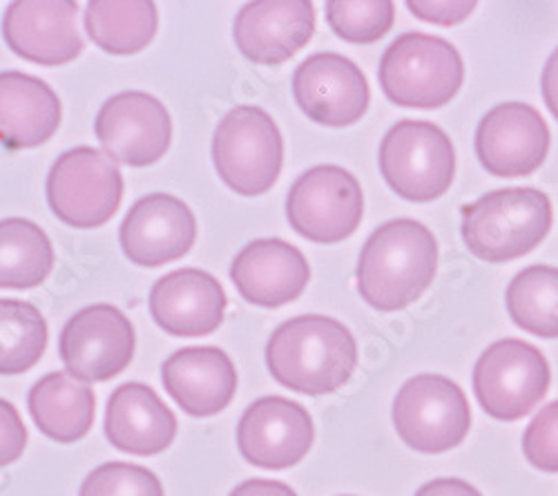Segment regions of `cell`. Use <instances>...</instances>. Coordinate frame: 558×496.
<instances>
[{
    "instance_id": "obj_1",
    "label": "cell",
    "mask_w": 558,
    "mask_h": 496,
    "mask_svg": "<svg viewBox=\"0 0 558 496\" xmlns=\"http://www.w3.org/2000/svg\"><path fill=\"white\" fill-rule=\"evenodd\" d=\"M438 242L423 221L391 219L371 233L357 259V293L376 311L411 306L432 287Z\"/></svg>"
},
{
    "instance_id": "obj_2",
    "label": "cell",
    "mask_w": 558,
    "mask_h": 496,
    "mask_svg": "<svg viewBox=\"0 0 558 496\" xmlns=\"http://www.w3.org/2000/svg\"><path fill=\"white\" fill-rule=\"evenodd\" d=\"M266 365L270 376L291 391L333 394L351 380L357 367V342L336 318L298 315L268 338Z\"/></svg>"
},
{
    "instance_id": "obj_3",
    "label": "cell",
    "mask_w": 558,
    "mask_h": 496,
    "mask_svg": "<svg viewBox=\"0 0 558 496\" xmlns=\"http://www.w3.org/2000/svg\"><path fill=\"white\" fill-rule=\"evenodd\" d=\"M551 229V202L538 189H502L462 208V240L489 264L532 253Z\"/></svg>"
},
{
    "instance_id": "obj_4",
    "label": "cell",
    "mask_w": 558,
    "mask_h": 496,
    "mask_svg": "<svg viewBox=\"0 0 558 496\" xmlns=\"http://www.w3.org/2000/svg\"><path fill=\"white\" fill-rule=\"evenodd\" d=\"M378 78L391 104L436 110L458 95L464 81V65L449 40L423 32H407L385 50Z\"/></svg>"
},
{
    "instance_id": "obj_5",
    "label": "cell",
    "mask_w": 558,
    "mask_h": 496,
    "mask_svg": "<svg viewBox=\"0 0 558 496\" xmlns=\"http://www.w3.org/2000/svg\"><path fill=\"white\" fill-rule=\"evenodd\" d=\"M213 161L221 182L230 191L244 197L264 195L282 172V132L264 108H232L215 130Z\"/></svg>"
},
{
    "instance_id": "obj_6",
    "label": "cell",
    "mask_w": 558,
    "mask_h": 496,
    "mask_svg": "<svg viewBox=\"0 0 558 496\" xmlns=\"http://www.w3.org/2000/svg\"><path fill=\"white\" fill-rule=\"evenodd\" d=\"M378 161L389 189L415 204L442 197L456 177L453 144L432 121H398L385 134Z\"/></svg>"
},
{
    "instance_id": "obj_7",
    "label": "cell",
    "mask_w": 558,
    "mask_h": 496,
    "mask_svg": "<svg viewBox=\"0 0 558 496\" xmlns=\"http://www.w3.org/2000/svg\"><path fill=\"white\" fill-rule=\"evenodd\" d=\"M48 204L72 229H99L123 199V174L106 153L78 146L63 153L48 172Z\"/></svg>"
},
{
    "instance_id": "obj_8",
    "label": "cell",
    "mask_w": 558,
    "mask_h": 496,
    "mask_svg": "<svg viewBox=\"0 0 558 496\" xmlns=\"http://www.w3.org/2000/svg\"><path fill=\"white\" fill-rule=\"evenodd\" d=\"M398 436L415 452L442 455L458 447L472 427L464 391L447 376L421 374L402 385L393 400Z\"/></svg>"
},
{
    "instance_id": "obj_9",
    "label": "cell",
    "mask_w": 558,
    "mask_h": 496,
    "mask_svg": "<svg viewBox=\"0 0 558 496\" xmlns=\"http://www.w3.org/2000/svg\"><path fill=\"white\" fill-rule=\"evenodd\" d=\"M364 195L342 166L322 164L298 177L287 197L291 229L315 244L349 240L362 221Z\"/></svg>"
},
{
    "instance_id": "obj_10",
    "label": "cell",
    "mask_w": 558,
    "mask_h": 496,
    "mask_svg": "<svg viewBox=\"0 0 558 496\" xmlns=\"http://www.w3.org/2000/svg\"><path fill=\"white\" fill-rule=\"evenodd\" d=\"M549 365L530 342L505 338L489 344L474 367V391L485 414L496 421L527 416L549 389Z\"/></svg>"
},
{
    "instance_id": "obj_11",
    "label": "cell",
    "mask_w": 558,
    "mask_h": 496,
    "mask_svg": "<svg viewBox=\"0 0 558 496\" xmlns=\"http://www.w3.org/2000/svg\"><path fill=\"white\" fill-rule=\"evenodd\" d=\"M136 336L130 318L112 304L76 311L59 338L65 372L81 383H106L128 370Z\"/></svg>"
},
{
    "instance_id": "obj_12",
    "label": "cell",
    "mask_w": 558,
    "mask_h": 496,
    "mask_svg": "<svg viewBox=\"0 0 558 496\" xmlns=\"http://www.w3.org/2000/svg\"><path fill=\"white\" fill-rule=\"evenodd\" d=\"M95 132L108 157L130 168H146L166 157L172 121L157 97L130 89L101 106Z\"/></svg>"
},
{
    "instance_id": "obj_13",
    "label": "cell",
    "mask_w": 558,
    "mask_h": 496,
    "mask_svg": "<svg viewBox=\"0 0 558 496\" xmlns=\"http://www.w3.org/2000/svg\"><path fill=\"white\" fill-rule=\"evenodd\" d=\"M313 419L300 402L264 396L244 412L238 425V447L246 463L262 470L298 465L313 447Z\"/></svg>"
},
{
    "instance_id": "obj_14",
    "label": "cell",
    "mask_w": 558,
    "mask_h": 496,
    "mask_svg": "<svg viewBox=\"0 0 558 496\" xmlns=\"http://www.w3.org/2000/svg\"><path fill=\"white\" fill-rule=\"evenodd\" d=\"M293 97L311 121L347 128L366 114L371 89L364 72L351 59L319 52L304 59L295 70Z\"/></svg>"
},
{
    "instance_id": "obj_15",
    "label": "cell",
    "mask_w": 558,
    "mask_h": 496,
    "mask_svg": "<svg viewBox=\"0 0 558 496\" xmlns=\"http://www.w3.org/2000/svg\"><path fill=\"white\" fill-rule=\"evenodd\" d=\"M549 140V128L536 108L509 101L481 119L476 157L494 177H527L543 166Z\"/></svg>"
},
{
    "instance_id": "obj_16",
    "label": "cell",
    "mask_w": 558,
    "mask_h": 496,
    "mask_svg": "<svg viewBox=\"0 0 558 496\" xmlns=\"http://www.w3.org/2000/svg\"><path fill=\"white\" fill-rule=\"evenodd\" d=\"M197 240L195 213L179 197L153 193L138 199L121 221L119 242L136 266L157 268L189 255Z\"/></svg>"
},
{
    "instance_id": "obj_17",
    "label": "cell",
    "mask_w": 558,
    "mask_h": 496,
    "mask_svg": "<svg viewBox=\"0 0 558 496\" xmlns=\"http://www.w3.org/2000/svg\"><path fill=\"white\" fill-rule=\"evenodd\" d=\"M78 5L72 0H16L5 12L8 48L36 65H65L83 52L76 27Z\"/></svg>"
},
{
    "instance_id": "obj_18",
    "label": "cell",
    "mask_w": 558,
    "mask_h": 496,
    "mask_svg": "<svg viewBox=\"0 0 558 496\" xmlns=\"http://www.w3.org/2000/svg\"><path fill=\"white\" fill-rule=\"evenodd\" d=\"M315 8L308 0H255L232 27L238 50L257 65H282L311 43Z\"/></svg>"
},
{
    "instance_id": "obj_19",
    "label": "cell",
    "mask_w": 558,
    "mask_h": 496,
    "mask_svg": "<svg viewBox=\"0 0 558 496\" xmlns=\"http://www.w3.org/2000/svg\"><path fill=\"white\" fill-rule=\"evenodd\" d=\"M150 315L168 336L202 338L223 323L228 298L217 278L202 268H179L150 291Z\"/></svg>"
},
{
    "instance_id": "obj_20",
    "label": "cell",
    "mask_w": 558,
    "mask_h": 496,
    "mask_svg": "<svg viewBox=\"0 0 558 496\" xmlns=\"http://www.w3.org/2000/svg\"><path fill=\"white\" fill-rule=\"evenodd\" d=\"M230 280L246 302L279 309L304 293L311 280V266L293 244L264 238L246 244L232 259Z\"/></svg>"
},
{
    "instance_id": "obj_21",
    "label": "cell",
    "mask_w": 558,
    "mask_h": 496,
    "mask_svg": "<svg viewBox=\"0 0 558 496\" xmlns=\"http://www.w3.org/2000/svg\"><path fill=\"white\" fill-rule=\"evenodd\" d=\"M166 391L195 419L226 410L238 391V372L226 351L217 347H185L161 365Z\"/></svg>"
},
{
    "instance_id": "obj_22",
    "label": "cell",
    "mask_w": 558,
    "mask_h": 496,
    "mask_svg": "<svg viewBox=\"0 0 558 496\" xmlns=\"http://www.w3.org/2000/svg\"><path fill=\"white\" fill-rule=\"evenodd\" d=\"M106 436L125 455L155 457L172 445L177 419L153 387L125 383L108 400Z\"/></svg>"
},
{
    "instance_id": "obj_23",
    "label": "cell",
    "mask_w": 558,
    "mask_h": 496,
    "mask_svg": "<svg viewBox=\"0 0 558 496\" xmlns=\"http://www.w3.org/2000/svg\"><path fill=\"white\" fill-rule=\"evenodd\" d=\"M61 125L54 89L23 72H0V144L27 150L50 142Z\"/></svg>"
},
{
    "instance_id": "obj_24",
    "label": "cell",
    "mask_w": 558,
    "mask_h": 496,
    "mask_svg": "<svg viewBox=\"0 0 558 496\" xmlns=\"http://www.w3.org/2000/svg\"><path fill=\"white\" fill-rule=\"evenodd\" d=\"M27 408L40 434L57 443H76L95 425L97 398L87 383L68 372H52L29 389Z\"/></svg>"
},
{
    "instance_id": "obj_25",
    "label": "cell",
    "mask_w": 558,
    "mask_h": 496,
    "mask_svg": "<svg viewBox=\"0 0 558 496\" xmlns=\"http://www.w3.org/2000/svg\"><path fill=\"white\" fill-rule=\"evenodd\" d=\"M159 27L157 5L148 0H92L85 10V32L108 55L130 57L146 50Z\"/></svg>"
},
{
    "instance_id": "obj_26",
    "label": "cell",
    "mask_w": 558,
    "mask_h": 496,
    "mask_svg": "<svg viewBox=\"0 0 558 496\" xmlns=\"http://www.w3.org/2000/svg\"><path fill=\"white\" fill-rule=\"evenodd\" d=\"M54 266L52 242L23 217L0 219V289L40 287Z\"/></svg>"
},
{
    "instance_id": "obj_27",
    "label": "cell",
    "mask_w": 558,
    "mask_h": 496,
    "mask_svg": "<svg viewBox=\"0 0 558 496\" xmlns=\"http://www.w3.org/2000/svg\"><path fill=\"white\" fill-rule=\"evenodd\" d=\"M509 318L538 338H558V268L534 264L509 282L505 293Z\"/></svg>"
},
{
    "instance_id": "obj_28",
    "label": "cell",
    "mask_w": 558,
    "mask_h": 496,
    "mask_svg": "<svg viewBox=\"0 0 558 496\" xmlns=\"http://www.w3.org/2000/svg\"><path fill=\"white\" fill-rule=\"evenodd\" d=\"M48 349V323L25 300H0V376L29 372Z\"/></svg>"
},
{
    "instance_id": "obj_29",
    "label": "cell",
    "mask_w": 558,
    "mask_h": 496,
    "mask_svg": "<svg viewBox=\"0 0 558 496\" xmlns=\"http://www.w3.org/2000/svg\"><path fill=\"white\" fill-rule=\"evenodd\" d=\"M396 21V5L389 0H331L327 3V23L347 43L368 45L380 40Z\"/></svg>"
},
{
    "instance_id": "obj_30",
    "label": "cell",
    "mask_w": 558,
    "mask_h": 496,
    "mask_svg": "<svg viewBox=\"0 0 558 496\" xmlns=\"http://www.w3.org/2000/svg\"><path fill=\"white\" fill-rule=\"evenodd\" d=\"M78 496H163V485L148 468L112 461L85 476Z\"/></svg>"
},
{
    "instance_id": "obj_31",
    "label": "cell",
    "mask_w": 558,
    "mask_h": 496,
    "mask_svg": "<svg viewBox=\"0 0 558 496\" xmlns=\"http://www.w3.org/2000/svg\"><path fill=\"white\" fill-rule=\"evenodd\" d=\"M523 455L541 472H558V400L543 408L523 434Z\"/></svg>"
},
{
    "instance_id": "obj_32",
    "label": "cell",
    "mask_w": 558,
    "mask_h": 496,
    "mask_svg": "<svg viewBox=\"0 0 558 496\" xmlns=\"http://www.w3.org/2000/svg\"><path fill=\"white\" fill-rule=\"evenodd\" d=\"M27 447V427L14 404L0 398V468L16 463Z\"/></svg>"
},
{
    "instance_id": "obj_33",
    "label": "cell",
    "mask_w": 558,
    "mask_h": 496,
    "mask_svg": "<svg viewBox=\"0 0 558 496\" xmlns=\"http://www.w3.org/2000/svg\"><path fill=\"white\" fill-rule=\"evenodd\" d=\"M407 8L425 23L449 27L470 19L476 3H468V0H462V3H453V0H409Z\"/></svg>"
},
{
    "instance_id": "obj_34",
    "label": "cell",
    "mask_w": 558,
    "mask_h": 496,
    "mask_svg": "<svg viewBox=\"0 0 558 496\" xmlns=\"http://www.w3.org/2000/svg\"><path fill=\"white\" fill-rule=\"evenodd\" d=\"M228 496H298V494L282 481L248 479V481L240 483Z\"/></svg>"
},
{
    "instance_id": "obj_35",
    "label": "cell",
    "mask_w": 558,
    "mask_h": 496,
    "mask_svg": "<svg viewBox=\"0 0 558 496\" xmlns=\"http://www.w3.org/2000/svg\"><path fill=\"white\" fill-rule=\"evenodd\" d=\"M541 93H543V101H545L547 110L558 121V48L549 55V59L543 68Z\"/></svg>"
},
{
    "instance_id": "obj_36",
    "label": "cell",
    "mask_w": 558,
    "mask_h": 496,
    "mask_svg": "<svg viewBox=\"0 0 558 496\" xmlns=\"http://www.w3.org/2000/svg\"><path fill=\"white\" fill-rule=\"evenodd\" d=\"M415 496H483L474 485L460 479H434L425 483Z\"/></svg>"
}]
</instances>
